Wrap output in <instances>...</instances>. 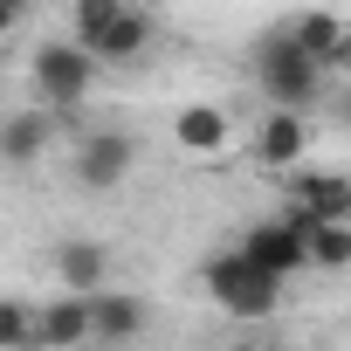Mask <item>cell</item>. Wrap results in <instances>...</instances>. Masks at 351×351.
Segmentation results:
<instances>
[{
	"mask_svg": "<svg viewBox=\"0 0 351 351\" xmlns=\"http://www.w3.org/2000/svg\"><path fill=\"white\" fill-rule=\"evenodd\" d=\"M255 90L269 97V110H289V117H296V110L317 104V90H324V62L303 56L289 28H276V35L255 42Z\"/></svg>",
	"mask_w": 351,
	"mask_h": 351,
	"instance_id": "cell-1",
	"label": "cell"
},
{
	"mask_svg": "<svg viewBox=\"0 0 351 351\" xmlns=\"http://www.w3.org/2000/svg\"><path fill=\"white\" fill-rule=\"evenodd\" d=\"M152 42V14L131 8V0H83L76 8V49H90L97 62H124V56H145Z\"/></svg>",
	"mask_w": 351,
	"mask_h": 351,
	"instance_id": "cell-2",
	"label": "cell"
},
{
	"mask_svg": "<svg viewBox=\"0 0 351 351\" xmlns=\"http://www.w3.org/2000/svg\"><path fill=\"white\" fill-rule=\"evenodd\" d=\"M28 76H35L42 110H49V117H69V110L90 97V83H97V56L76 49V42H42L35 62H28Z\"/></svg>",
	"mask_w": 351,
	"mask_h": 351,
	"instance_id": "cell-3",
	"label": "cell"
},
{
	"mask_svg": "<svg viewBox=\"0 0 351 351\" xmlns=\"http://www.w3.org/2000/svg\"><path fill=\"white\" fill-rule=\"evenodd\" d=\"M200 276H207V296H214L228 317H276V303H282V282L262 276L241 248H221Z\"/></svg>",
	"mask_w": 351,
	"mask_h": 351,
	"instance_id": "cell-4",
	"label": "cell"
},
{
	"mask_svg": "<svg viewBox=\"0 0 351 351\" xmlns=\"http://www.w3.org/2000/svg\"><path fill=\"white\" fill-rule=\"evenodd\" d=\"M241 255L262 269V276H276V282H289L296 269H310V241H303V228L282 214V221H255L248 234H241Z\"/></svg>",
	"mask_w": 351,
	"mask_h": 351,
	"instance_id": "cell-5",
	"label": "cell"
},
{
	"mask_svg": "<svg viewBox=\"0 0 351 351\" xmlns=\"http://www.w3.org/2000/svg\"><path fill=\"white\" fill-rule=\"evenodd\" d=\"M282 214L296 228H351V180H337V172H303L289 186Z\"/></svg>",
	"mask_w": 351,
	"mask_h": 351,
	"instance_id": "cell-6",
	"label": "cell"
},
{
	"mask_svg": "<svg viewBox=\"0 0 351 351\" xmlns=\"http://www.w3.org/2000/svg\"><path fill=\"white\" fill-rule=\"evenodd\" d=\"M131 165H138V138H131V131H90V138L76 145V180H83L90 193L124 186Z\"/></svg>",
	"mask_w": 351,
	"mask_h": 351,
	"instance_id": "cell-7",
	"label": "cell"
},
{
	"mask_svg": "<svg viewBox=\"0 0 351 351\" xmlns=\"http://www.w3.org/2000/svg\"><path fill=\"white\" fill-rule=\"evenodd\" d=\"M56 276L69 296H104L110 289V248L104 241H62L56 248Z\"/></svg>",
	"mask_w": 351,
	"mask_h": 351,
	"instance_id": "cell-8",
	"label": "cell"
},
{
	"mask_svg": "<svg viewBox=\"0 0 351 351\" xmlns=\"http://www.w3.org/2000/svg\"><path fill=\"white\" fill-rule=\"evenodd\" d=\"M83 337H97V296H56L42 310V344L49 351H76Z\"/></svg>",
	"mask_w": 351,
	"mask_h": 351,
	"instance_id": "cell-9",
	"label": "cell"
},
{
	"mask_svg": "<svg viewBox=\"0 0 351 351\" xmlns=\"http://www.w3.org/2000/svg\"><path fill=\"white\" fill-rule=\"evenodd\" d=\"M49 138H56L49 110H14L8 124H0V158H8V165H35L49 152Z\"/></svg>",
	"mask_w": 351,
	"mask_h": 351,
	"instance_id": "cell-10",
	"label": "cell"
},
{
	"mask_svg": "<svg viewBox=\"0 0 351 351\" xmlns=\"http://www.w3.org/2000/svg\"><path fill=\"white\" fill-rule=\"evenodd\" d=\"M97 337H104V344H138V337H145V296L104 289V296H97Z\"/></svg>",
	"mask_w": 351,
	"mask_h": 351,
	"instance_id": "cell-11",
	"label": "cell"
},
{
	"mask_svg": "<svg viewBox=\"0 0 351 351\" xmlns=\"http://www.w3.org/2000/svg\"><path fill=\"white\" fill-rule=\"evenodd\" d=\"M289 35H296V49H303V56H317L324 69H330V62L344 56V42H351V28H344L337 14H296V21H289Z\"/></svg>",
	"mask_w": 351,
	"mask_h": 351,
	"instance_id": "cell-12",
	"label": "cell"
},
{
	"mask_svg": "<svg viewBox=\"0 0 351 351\" xmlns=\"http://www.w3.org/2000/svg\"><path fill=\"white\" fill-rule=\"evenodd\" d=\"M255 158H262V165H296V158H303V117L269 110L262 131H255Z\"/></svg>",
	"mask_w": 351,
	"mask_h": 351,
	"instance_id": "cell-13",
	"label": "cell"
},
{
	"mask_svg": "<svg viewBox=\"0 0 351 351\" xmlns=\"http://www.w3.org/2000/svg\"><path fill=\"white\" fill-rule=\"evenodd\" d=\"M172 138H180L186 152H221V145H228V110H214V104H186L180 117H172Z\"/></svg>",
	"mask_w": 351,
	"mask_h": 351,
	"instance_id": "cell-14",
	"label": "cell"
},
{
	"mask_svg": "<svg viewBox=\"0 0 351 351\" xmlns=\"http://www.w3.org/2000/svg\"><path fill=\"white\" fill-rule=\"evenodd\" d=\"M310 241V269H344L351 262V228H303Z\"/></svg>",
	"mask_w": 351,
	"mask_h": 351,
	"instance_id": "cell-15",
	"label": "cell"
},
{
	"mask_svg": "<svg viewBox=\"0 0 351 351\" xmlns=\"http://www.w3.org/2000/svg\"><path fill=\"white\" fill-rule=\"evenodd\" d=\"M0 344H42V317H35L21 296L0 303Z\"/></svg>",
	"mask_w": 351,
	"mask_h": 351,
	"instance_id": "cell-16",
	"label": "cell"
},
{
	"mask_svg": "<svg viewBox=\"0 0 351 351\" xmlns=\"http://www.w3.org/2000/svg\"><path fill=\"white\" fill-rule=\"evenodd\" d=\"M330 69H351V42H344V56H337V62H330Z\"/></svg>",
	"mask_w": 351,
	"mask_h": 351,
	"instance_id": "cell-17",
	"label": "cell"
}]
</instances>
